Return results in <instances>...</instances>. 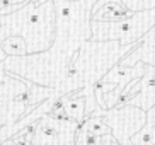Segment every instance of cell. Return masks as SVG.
<instances>
[{"mask_svg":"<svg viewBox=\"0 0 155 145\" xmlns=\"http://www.w3.org/2000/svg\"><path fill=\"white\" fill-rule=\"evenodd\" d=\"M145 70H147V67L141 63V62H138L133 68H123V65L119 63V65H116L111 72L106 73L104 79L107 82H113V84H128V82L133 80V79L143 77V75H145Z\"/></svg>","mask_w":155,"mask_h":145,"instance_id":"7a4b0ae2","label":"cell"},{"mask_svg":"<svg viewBox=\"0 0 155 145\" xmlns=\"http://www.w3.org/2000/svg\"><path fill=\"white\" fill-rule=\"evenodd\" d=\"M53 96L55 91L15 77L5 68L4 62H0V126L21 120Z\"/></svg>","mask_w":155,"mask_h":145,"instance_id":"6da1fadb","label":"cell"},{"mask_svg":"<svg viewBox=\"0 0 155 145\" xmlns=\"http://www.w3.org/2000/svg\"><path fill=\"white\" fill-rule=\"evenodd\" d=\"M38 126H39V120L28 125L24 130H21L17 135H14L12 138H9L2 145H34V135L38 132Z\"/></svg>","mask_w":155,"mask_h":145,"instance_id":"277c9868","label":"cell"},{"mask_svg":"<svg viewBox=\"0 0 155 145\" xmlns=\"http://www.w3.org/2000/svg\"><path fill=\"white\" fill-rule=\"evenodd\" d=\"M34 145H63V142L58 138H45L41 135H34Z\"/></svg>","mask_w":155,"mask_h":145,"instance_id":"8992f818","label":"cell"},{"mask_svg":"<svg viewBox=\"0 0 155 145\" xmlns=\"http://www.w3.org/2000/svg\"><path fill=\"white\" fill-rule=\"evenodd\" d=\"M123 4L126 5L130 10H143V9H155V0H123Z\"/></svg>","mask_w":155,"mask_h":145,"instance_id":"5b68a950","label":"cell"},{"mask_svg":"<svg viewBox=\"0 0 155 145\" xmlns=\"http://www.w3.org/2000/svg\"><path fill=\"white\" fill-rule=\"evenodd\" d=\"M0 48L7 56H28V43L21 34H10L0 41Z\"/></svg>","mask_w":155,"mask_h":145,"instance_id":"3957f363","label":"cell"}]
</instances>
